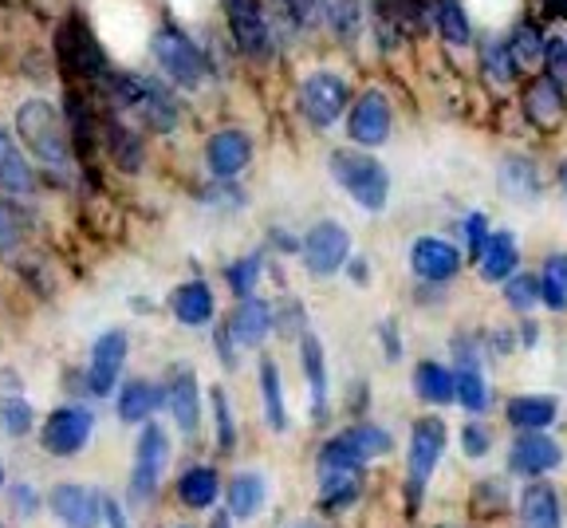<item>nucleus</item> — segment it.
Masks as SVG:
<instances>
[{"label": "nucleus", "instance_id": "46", "mask_svg": "<svg viewBox=\"0 0 567 528\" xmlns=\"http://www.w3.org/2000/svg\"><path fill=\"white\" fill-rule=\"evenodd\" d=\"M20 234H24V221H20V214L9 206V201H0V252L17 249Z\"/></svg>", "mask_w": 567, "mask_h": 528}, {"label": "nucleus", "instance_id": "35", "mask_svg": "<svg viewBox=\"0 0 567 528\" xmlns=\"http://www.w3.org/2000/svg\"><path fill=\"white\" fill-rule=\"evenodd\" d=\"M501 186L508 197H524V201H532V197L540 194V178H536V170H532L528 158H504Z\"/></svg>", "mask_w": 567, "mask_h": 528}, {"label": "nucleus", "instance_id": "18", "mask_svg": "<svg viewBox=\"0 0 567 528\" xmlns=\"http://www.w3.org/2000/svg\"><path fill=\"white\" fill-rule=\"evenodd\" d=\"M249 158H252V143L241 131H221V135H213L206 146V162L217 178H237V174L249 166Z\"/></svg>", "mask_w": 567, "mask_h": 528}, {"label": "nucleus", "instance_id": "31", "mask_svg": "<svg viewBox=\"0 0 567 528\" xmlns=\"http://www.w3.org/2000/svg\"><path fill=\"white\" fill-rule=\"evenodd\" d=\"M217 493H221V482L209 466H193L181 474L178 482V497L189 505V509H209L217 501Z\"/></svg>", "mask_w": 567, "mask_h": 528}, {"label": "nucleus", "instance_id": "8", "mask_svg": "<svg viewBox=\"0 0 567 528\" xmlns=\"http://www.w3.org/2000/svg\"><path fill=\"white\" fill-rule=\"evenodd\" d=\"M343 107H347V83L339 75L315 72L312 80H304V87H300V111H304L312 126H319V131L332 126L343 115Z\"/></svg>", "mask_w": 567, "mask_h": 528}, {"label": "nucleus", "instance_id": "34", "mask_svg": "<svg viewBox=\"0 0 567 528\" xmlns=\"http://www.w3.org/2000/svg\"><path fill=\"white\" fill-rule=\"evenodd\" d=\"M261 398H264V418H269L272 431H284L288 426V411H284V394H280V371L272 359L261 363Z\"/></svg>", "mask_w": 567, "mask_h": 528}, {"label": "nucleus", "instance_id": "20", "mask_svg": "<svg viewBox=\"0 0 567 528\" xmlns=\"http://www.w3.org/2000/svg\"><path fill=\"white\" fill-rule=\"evenodd\" d=\"M524 111L536 126H556L564 118V87L552 75H540L524 95Z\"/></svg>", "mask_w": 567, "mask_h": 528}, {"label": "nucleus", "instance_id": "14", "mask_svg": "<svg viewBox=\"0 0 567 528\" xmlns=\"http://www.w3.org/2000/svg\"><path fill=\"white\" fill-rule=\"evenodd\" d=\"M52 513L67 528H95L99 525V497L87 485L63 482L52 489Z\"/></svg>", "mask_w": 567, "mask_h": 528}, {"label": "nucleus", "instance_id": "12", "mask_svg": "<svg viewBox=\"0 0 567 528\" xmlns=\"http://www.w3.org/2000/svg\"><path fill=\"white\" fill-rule=\"evenodd\" d=\"M347 135L359 146H382L390 138V107L382 91H367L351 107V118H347Z\"/></svg>", "mask_w": 567, "mask_h": 528}, {"label": "nucleus", "instance_id": "27", "mask_svg": "<svg viewBox=\"0 0 567 528\" xmlns=\"http://www.w3.org/2000/svg\"><path fill=\"white\" fill-rule=\"evenodd\" d=\"M556 418V398L548 394H524V398H513L508 403V422L516 431H544Z\"/></svg>", "mask_w": 567, "mask_h": 528}, {"label": "nucleus", "instance_id": "43", "mask_svg": "<svg viewBox=\"0 0 567 528\" xmlns=\"http://www.w3.org/2000/svg\"><path fill=\"white\" fill-rule=\"evenodd\" d=\"M0 426H4V434H12V438L28 434L32 431V406H28L24 398H0Z\"/></svg>", "mask_w": 567, "mask_h": 528}, {"label": "nucleus", "instance_id": "3", "mask_svg": "<svg viewBox=\"0 0 567 528\" xmlns=\"http://www.w3.org/2000/svg\"><path fill=\"white\" fill-rule=\"evenodd\" d=\"M332 174L347 194L359 201L363 209L378 214V209L387 206L390 197V174L382 170V162L370 158V154L359 151H335L332 154Z\"/></svg>", "mask_w": 567, "mask_h": 528}, {"label": "nucleus", "instance_id": "30", "mask_svg": "<svg viewBox=\"0 0 567 528\" xmlns=\"http://www.w3.org/2000/svg\"><path fill=\"white\" fill-rule=\"evenodd\" d=\"M0 186L12 189V194H28V189L36 186V178L28 170V158L17 151L9 131H0Z\"/></svg>", "mask_w": 567, "mask_h": 528}, {"label": "nucleus", "instance_id": "10", "mask_svg": "<svg viewBox=\"0 0 567 528\" xmlns=\"http://www.w3.org/2000/svg\"><path fill=\"white\" fill-rule=\"evenodd\" d=\"M225 17L233 28V40L252 60H269L272 55V32L256 0H225Z\"/></svg>", "mask_w": 567, "mask_h": 528}, {"label": "nucleus", "instance_id": "23", "mask_svg": "<svg viewBox=\"0 0 567 528\" xmlns=\"http://www.w3.org/2000/svg\"><path fill=\"white\" fill-rule=\"evenodd\" d=\"M521 525L524 528H559V497L552 485H528L521 497Z\"/></svg>", "mask_w": 567, "mask_h": 528}, {"label": "nucleus", "instance_id": "2", "mask_svg": "<svg viewBox=\"0 0 567 528\" xmlns=\"http://www.w3.org/2000/svg\"><path fill=\"white\" fill-rule=\"evenodd\" d=\"M363 485V454L351 446V442L332 438L324 449H319V505L324 509H343L359 497Z\"/></svg>", "mask_w": 567, "mask_h": 528}, {"label": "nucleus", "instance_id": "55", "mask_svg": "<svg viewBox=\"0 0 567 528\" xmlns=\"http://www.w3.org/2000/svg\"><path fill=\"white\" fill-rule=\"evenodd\" d=\"M351 272H355V280H367V269H363V260H355Z\"/></svg>", "mask_w": 567, "mask_h": 528}, {"label": "nucleus", "instance_id": "52", "mask_svg": "<svg viewBox=\"0 0 567 528\" xmlns=\"http://www.w3.org/2000/svg\"><path fill=\"white\" fill-rule=\"evenodd\" d=\"M382 343H387L390 359L402 355V343H398V335H395V323H382Z\"/></svg>", "mask_w": 567, "mask_h": 528}, {"label": "nucleus", "instance_id": "5", "mask_svg": "<svg viewBox=\"0 0 567 528\" xmlns=\"http://www.w3.org/2000/svg\"><path fill=\"white\" fill-rule=\"evenodd\" d=\"M154 55L162 63V72L170 75L174 83L181 87H198L201 75H206V55L198 52V44L178 32V28H162L158 37H154Z\"/></svg>", "mask_w": 567, "mask_h": 528}, {"label": "nucleus", "instance_id": "48", "mask_svg": "<svg viewBox=\"0 0 567 528\" xmlns=\"http://www.w3.org/2000/svg\"><path fill=\"white\" fill-rule=\"evenodd\" d=\"M465 234H469V249H473V257H481V249H485V241L493 234H489V217L485 214H473L465 221Z\"/></svg>", "mask_w": 567, "mask_h": 528}, {"label": "nucleus", "instance_id": "47", "mask_svg": "<svg viewBox=\"0 0 567 528\" xmlns=\"http://www.w3.org/2000/svg\"><path fill=\"white\" fill-rule=\"evenodd\" d=\"M544 63H548V75L567 91V40L552 37L548 48H544Z\"/></svg>", "mask_w": 567, "mask_h": 528}, {"label": "nucleus", "instance_id": "56", "mask_svg": "<svg viewBox=\"0 0 567 528\" xmlns=\"http://www.w3.org/2000/svg\"><path fill=\"white\" fill-rule=\"evenodd\" d=\"M209 528H233V525H229V517H213V525Z\"/></svg>", "mask_w": 567, "mask_h": 528}, {"label": "nucleus", "instance_id": "22", "mask_svg": "<svg viewBox=\"0 0 567 528\" xmlns=\"http://www.w3.org/2000/svg\"><path fill=\"white\" fill-rule=\"evenodd\" d=\"M516 260H521V249H516V237L513 234H493L485 241L477 257V269L485 280H508L516 272Z\"/></svg>", "mask_w": 567, "mask_h": 528}, {"label": "nucleus", "instance_id": "45", "mask_svg": "<svg viewBox=\"0 0 567 528\" xmlns=\"http://www.w3.org/2000/svg\"><path fill=\"white\" fill-rule=\"evenodd\" d=\"M256 277H261V257H244V260H237V265H229V288H233L241 300L252 296Z\"/></svg>", "mask_w": 567, "mask_h": 528}, {"label": "nucleus", "instance_id": "38", "mask_svg": "<svg viewBox=\"0 0 567 528\" xmlns=\"http://www.w3.org/2000/svg\"><path fill=\"white\" fill-rule=\"evenodd\" d=\"M481 63H485V72L493 75L496 83H513L516 80V60L513 52H508V44H501V40L485 37V44H481Z\"/></svg>", "mask_w": 567, "mask_h": 528}, {"label": "nucleus", "instance_id": "1", "mask_svg": "<svg viewBox=\"0 0 567 528\" xmlns=\"http://www.w3.org/2000/svg\"><path fill=\"white\" fill-rule=\"evenodd\" d=\"M17 126L24 135L28 151L36 154L40 162H48L52 170L67 174L72 170V146H67V131H63V118L55 115L52 103L44 99H32L17 111Z\"/></svg>", "mask_w": 567, "mask_h": 528}, {"label": "nucleus", "instance_id": "40", "mask_svg": "<svg viewBox=\"0 0 567 528\" xmlns=\"http://www.w3.org/2000/svg\"><path fill=\"white\" fill-rule=\"evenodd\" d=\"M107 138H111V154H115L118 166H126V170H138L143 166V146H138V138L126 131V126H118L115 118L107 123Z\"/></svg>", "mask_w": 567, "mask_h": 528}, {"label": "nucleus", "instance_id": "21", "mask_svg": "<svg viewBox=\"0 0 567 528\" xmlns=\"http://www.w3.org/2000/svg\"><path fill=\"white\" fill-rule=\"evenodd\" d=\"M170 308L186 328H201V323L213 320V292H209L206 280H189L174 292Z\"/></svg>", "mask_w": 567, "mask_h": 528}, {"label": "nucleus", "instance_id": "26", "mask_svg": "<svg viewBox=\"0 0 567 528\" xmlns=\"http://www.w3.org/2000/svg\"><path fill=\"white\" fill-rule=\"evenodd\" d=\"M158 406H162V391L154 383H146V379L126 383L123 394H118V418L123 422H146Z\"/></svg>", "mask_w": 567, "mask_h": 528}, {"label": "nucleus", "instance_id": "54", "mask_svg": "<svg viewBox=\"0 0 567 528\" xmlns=\"http://www.w3.org/2000/svg\"><path fill=\"white\" fill-rule=\"evenodd\" d=\"M544 12L548 17H567V0H544Z\"/></svg>", "mask_w": 567, "mask_h": 528}, {"label": "nucleus", "instance_id": "17", "mask_svg": "<svg viewBox=\"0 0 567 528\" xmlns=\"http://www.w3.org/2000/svg\"><path fill=\"white\" fill-rule=\"evenodd\" d=\"M225 328H229V335H233V343H241V348H261L272 332V308L264 304V300L244 296L241 304L233 308Z\"/></svg>", "mask_w": 567, "mask_h": 528}, {"label": "nucleus", "instance_id": "29", "mask_svg": "<svg viewBox=\"0 0 567 528\" xmlns=\"http://www.w3.org/2000/svg\"><path fill=\"white\" fill-rule=\"evenodd\" d=\"M414 391H418V398H426V403H438V406L453 403V398H458V379L441 367V363H418Z\"/></svg>", "mask_w": 567, "mask_h": 528}, {"label": "nucleus", "instance_id": "25", "mask_svg": "<svg viewBox=\"0 0 567 528\" xmlns=\"http://www.w3.org/2000/svg\"><path fill=\"white\" fill-rule=\"evenodd\" d=\"M264 493H269V485H264L261 474H237L233 485H229V517L252 520L261 513Z\"/></svg>", "mask_w": 567, "mask_h": 528}, {"label": "nucleus", "instance_id": "59", "mask_svg": "<svg viewBox=\"0 0 567 528\" xmlns=\"http://www.w3.org/2000/svg\"><path fill=\"white\" fill-rule=\"evenodd\" d=\"M292 528H324V525H292Z\"/></svg>", "mask_w": 567, "mask_h": 528}, {"label": "nucleus", "instance_id": "4", "mask_svg": "<svg viewBox=\"0 0 567 528\" xmlns=\"http://www.w3.org/2000/svg\"><path fill=\"white\" fill-rule=\"evenodd\" d=\"M55 52H60V63L72 75H83V80H95V83H103L111 75L107 55L99 52V44H95V37L83 28V20H75V17L63 24L60 40H55Z\"/></svg>", "mask_w": 567, "mask_h": 528}, {"label": "nucleus", "instance_id": "37", "mask_svg": "<svg viewBox=\"0 0 567 528\" xmlns=\"http://www.w3.org/2000/svg\"><path fill=\"white\" fill-rule=\"evenodd\" d=\"M343 438H347L355 449H359L363 462H367V457L390 454V446H395V438H390V434L382 431V426H375V422H359V426H351V431L343 434Z\"/></svg>", "mask_w": 567, "mask_h": 528}, {"label": "nucleus", "instance_id": "44", "mask_svg": "<svg viewBox=\"0 0 567 528\" xmlns=\"http://www.w3.org/2000/svg\"><path fill=\"white\" fill-rule=\"evenodd\" d=\"M213 418H217V446L225 449H233V442H237V431H233V414H229V398H225V391L221 386H213Z\"/></svg>", "mask_w": 567, "mask_h": 528}, {"label": "nucleus", "instance_id": "42", "mask_svg": "<svg viewBox=\"0 0 567 528\" xmlns=\"http://www.w3.org/2000/svg\"><path fill=\"white\" fill-rule=\"evenodd\" d=\"M324 12H327V20H332V28L339 32L343 40H355V37H359V24H363L359 0H327Z\"/></svg>", "mask_w": 567, "mask_h": 528}, {"label": "nucleus", "instance_id": "15", "mask_svg": "<svg viewBox=\"0 0 567 528\" xmlns=\"http://www.w3.org/2000/svg\"><path fill=\"white\" fill-rule=\"evenodd\" d=\"M410 265H414V272L422 280H433V284H441V280L458 277L461 252L453 249V245L438 241V237H418V241L410 245Z\"/></svg>", "mask_w": 567, "mask_h": 528}, {"label": "nucleus", "instance_id": "50", "mask_svg": "<svg viewBox=\"0 0 567 528\" xmlns=\"http://www.w3.org/2000/svg\"><path fill=\"white\" fill-rule=\"evenodd\" d=\"M461 449H465L469 457H481L489 449V434L481 431L477 422H469L465 431H461Z\"/></svg>", "mask_w": 567, "mask_h": 528}, {"label": "nucleus", "instance_id": "19", "mask_svg": "<svg viewBox=\"0 0 567 528\" xmlns=\"http://www.w3.org/2000/svg\"><path fill=\"white\" fill-rule=\"evenodd\" d=\"M166 406H170L178 431L186 434V438H193L201 422V398H198V379H193V371H178V375H174L170 391H166Z\"/></svg>", "mask_w": 567, "mask_h": 528}, {"label": "nucleus", "instance_id": "24", "mask_svg": "<svg viewBox=\"0 0 567 528\" xmlns=\"http://www.w3.org/2000/svg\"><path fill=\"white\" fill-rule=\"evenodd\" d=\"M135 111L143 115L146 126H154V131H174V126H178V107H174V99L154 80H143V95H138Z\"/></svg>", "mask_w": 567, "mask_h": 528}, {"label": "nucleus", "instance_id": "28", "mask_svg": "<svg viewBox=\"0 0 567 528\" xmlns=\"http://www.w3.org/2000/svg\"><path fill=\"white\" fill-rule=\"evenodd\" d=\"M300 355H304V375L312 383V414L315 418H324L327 414V367H324V348L315 335H304L300 343Z\"/></svg>", "mask_w": 567, "mask_h": 528}, {"label": "nucleus", "instance_id": "51", "mask_svg": "<svg viewBox=\"0 0 567 528\" xmlns=\"http://www.w3.org/2000/svg\"><path fill=\"white\" fill-rule=\"evenodd\" d=\"M284 4H288V9L296 12V20H304V24H312V20L319 17V12H324L327 0H284Z\"/></svg>", "mask_w": 567, "mask_h": 528}, {"label": "nucleus", "instance_id": "32", "mask_svg": "<svg viewBox=\"0 0 567 528\" xmlns=\"http://www.w3.org/2000/svg\"><path fill=\"white\" fill-rule=\"evenodd\" d=\"M433 24H438L441 40L453 48H465L473 40V24H469L465 9H461V0H438V9H433Z\"/></svg>", "mask_w": 567, "mask_h": 528}, {"label": "nucleus", "instance_id": "9", "mask_svg": "<svg viewBox=\"0 0 567 528\" xmlns=\"http://www.w3.org/2000/svg\"><path fill=\"white\" fill-rule=\"evenodd\" d=\"M347 252H351L347 229L339 221H319L304 241V265L315 277H332L347 265Z\"/></svg>", "mask_w": 567, "mask_h": 528}, {"label": "nucleus", "instance_id": "53", "mask_svg": "<svg viewBox=\"0 0 567 528\" xmlns=\"http://www.w3.org/2000/svg\"><path fill=\"white\" fill-rule=\"evenodd\" d=\"M103 517H107V525H111V528H126L123 509H118L115 501H103Z\"/></svg>", "mask_w": 567, "mask_h": 528}, {"label": "nucleus", "instance_id": "39", "mask_svg": "<svg viewBox=\"0 0 567 528\" xmlns=\"http://www.w3.org/2000/svg\"><path fill=\"white\" fill-rule=\"evenodd\" d=\"M504 300L516 308V312H532L536 304H544V288L536 277H528V272H516V277H508V284H504Z\"/></svg>", "mask_w": 567, "mask_h": 528}, {"label": "nucleus", "instance_id": "36", "mask_svg": "<svg viewBox=\"0 0 567 528\" xmlns=\"http://www.w3.org/2000/svg\"><path fill=\"white\" fill-rule=\"evenodd\" d=\"M540 288H544V304L552 312H567V252H556V257L544 260Z\"/></svg>", "mask_w": 567, "mask_h": 528}, {"label": "nucleus", "instance_id": "33", "mask_svg": "<svg viewBox=\"0 0 567 528\" xmlns=\"http://www.w3.org/2000/svg\"><path fill=\"white\" fill-rule=\"evenodd\" d=\"M544 48H548V40L540 37V28L536 24H516L513 37H508V52H513L516 68H540L544 63Z\"/></svg>", "mask_w": 567, "mask_h": 528}, {"label": "nucleus", "instance_id": "57", "mask_svg": "<svg viewBox=\"0 0 567 528\" xmlns=\"http://www.w3.org/2000/svg\"><path fill=\"white\" fill-rule=\"evenodd\" d=\"M559 186H564V194H567V162L559 166Z\"/></svg>", "mask_w": 567, "mask_h": 528}, {"label": "nucleus", "instance_id": "7", "mask_svg": "<svg viewBox=\"0 0 567 528\" xmlns=\"http://www.w3.org/2000/svg\"><path fill=\"white\" fill-rule=\"evenodd\" d=\"M91 426H95L91 411H83V406H60V411L48 414L44 431H40V442H44L48 454L75 457L83 446H87Z\"/></svg>", "mask_w": 567, "mask_h": 528}, {"label": "nucleus", "instance_id": "6", "mask_svg": "<svg viewBox=\"0 0 567 528\" xmlns=\"http://www.w3.org/2000/svg\"><path fill=\"white\" fill-rule=\"evenodd\" d=\"M166 457H170V442H166L162 426H146L135 449V469H130V501L146 505L158 493Z\"/></svg>", "mask_w": 567, "mask_h": 528}, {"label": "nucleus", "instance_id": "11", "mask_svg": "<svg viewBox=\"0 0 567 528\" xmlns=\"http://www.w3.org/2000/svg\"><path fill=\"white\" fill-rule=\"evenodd\" d=\"M441 449H445V426H441V418H418L414 434H410V485L414 489H426Z\"/></svg>", "mask_w": 567, "mask_h": 528}, {"label": "nucleus", "instance_id": "58", "mask_svg": "<svg viewBox=\"0 0 567 528\" xmlns=\"http://www.w3.org/2000/svg\"><path fill=\"white\" fill-rule=\"evenodd\" d=\"M0 489H4V462H0Z\"/></svg>", "mask_w": 567, "mask_h": 528}, {"label": "nucleus", "instance_id": "16", "mask_svg": "<svg viewBox=\"0 0 567 528\" xmlns=\"http://www.w3.org/2000/svg\"><path fill=\"white\" fill-rule=\"evenodd\" d=\"M564 462V449L540 431H524L521 438L513 442V469L524 477H540L548 469H556Z\"/></svg>", "mask_w": 567, "mask_h": 528}, {"label": "nucleus", "instance_id": "49", "mask_svg": "<svg viewBox=\"0 0 567 528\" xmlns=\"http://www.w3.org/2000/svg\"><path fill=\"white\" fill-rule=\"evenodd\" d=\"M12 509L20 513V517H36L40 509V497L32 485H12Z\"/></svg>", "mask_w": 567, "mask_h": 528}, {"label": "nucleus", "instance_id": "41", "mask_svg": "<svg viewBox=\"0 0 567 528\" xmlns=\"http://www.w3.org/2000/svg\"><path fill=\"white\" fill-rule=\"evenodd\" d=\"M458 403L465 406V411H485L489 406V386H485V379H481V371L477 367H461L458 375Z\"/></svg>", "mask_w": 567, "mask_h": 528}, {"label": "nucleus", "instance_id": "13", "mask_svg": "<svg viewBox=\"0 0 567 528\" xmlns=\"http://www.w3.org/2000/svg\"><path fill=\"white\" fill-rule=\"evenodd\" d=\"M123 359H126V332H103L91 348V367H87V383L91 394H111L118 383V371H123Z\"/></svg>", "mask_w": 567, "mask_h": 528}]
</instances>
